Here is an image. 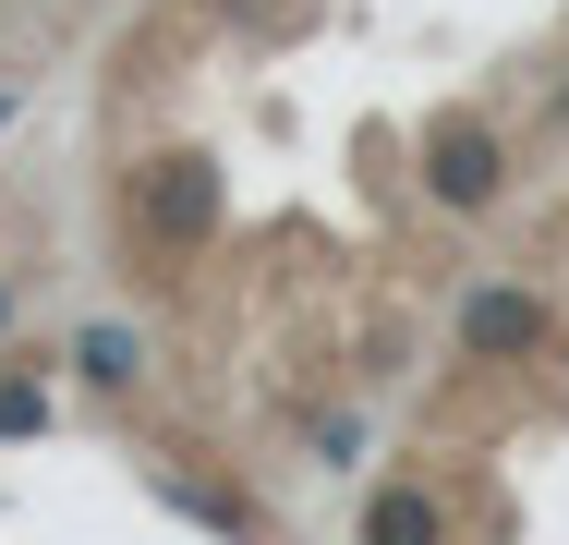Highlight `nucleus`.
<instances>
[{
    "label": "nucleus",
    "instance_id": "obj_1",
    "mask_svg": "<svg viewBox=\"0 0 569 545\" xmlns=\"http://www.w3.org/2000/svg\"><path fill=\"white\" fill-rule=\"evenodd\" d=\"M412 182H425V207H437V218H497V207H509V182H521L497 109H425V133H412Z\"/></svg>",
    "mask_w": 569,
    "mask_h": 545
},
{
    "label": "nucleus",
    "instance_id": "obj_2",
    "mask_svg": "<svg viewBox=\"0 0 569 545\" xmlns=\"http://www.w3.org/2000/svg\"><path fill=\"white\" fill-rule=\"evenodd\" d=\"M219 207H230V170L207 146H158V158H133V182H121V218H133L158 255H207Z\"/></svg>",
    "mask_w": 569,
    "mask_h": 545
},
{
    "label": "nucleus",
    "instance_id": "obj_3",
    "mask_svg": "<svg viewBox=\"0 0 569 545\" xmlns=\"http://www.w3.org/2000/svg\"><path fill=\"white\" fill-rule=\"evenodd\" d=\"M449 339H460V364H546V351H558V304H546L533 279H472Z\"/></svg>",
    "mask_w": 569,
    "mask_h": 545
},
{
    "label": "nucleus",
    "instance_id": "obj_4",
    "mask_svg": "<svg viewBox=\"0 0 569 545\" xmlns=\"http://www.w3.org/2000/svg\"><path fill=\"white\" fill-rule=\"evenodd\" d=\"M351 545H449V485H437V473H388V485L363 497V534Z\"/></svg>",
    "mask_w": 569,
    "mask_h": 545
},
{
    "label": "nucleus",
    "instance_id": "obj_5",
    "mask_svg": "<svg viewBox=\"0 0 569 545\" xmlns=\"http://www.w3.org/2000/svg\"><path fill=\"white\" fill-rule=\"evenodd\" d=\"M61 364H73V376H86L98 400H133L158 351H146V327H133V316H86L73 339H61Z\"/></svg>",
    "mask_w": 569,
    "mask_h": 545
},
{
    "label": "nucleus",
    "instance_id": "obj_6",
    "mask_svg": "<svg viewBox=\"0 0 569 545\" xmlns=\"http://www.w3.org/2000/svg\"><path fill=\"white\" fill-rule=\"evenodd\" d=\"M158 497H170L182 522H207L219 545H267V509H254L242 485H207V473H182V460H158Z\"/></svg>",
    "mask_w": 569,
    "mask_h": 545
},
{
    "label": "nucleus",
    "instance_id": "obj_7",
    "mask_svg": "<svg viewBox=\"0 0 569 545\" xmlns=\"http://www.w3.org/2000/svg\"><path fill=\"white\" fill-rule=\"evenodd\" d=\"M49 425H61V388H49V364H37V351H0V448H37Z\"/></svg>",
    "mask_w": 569,
    "mask_h": 545
},
{
    "label": "nucleus",
    "instance_id": "obj_8",
    "mask_svg": "<svg viewBox=\"0 0 569 545\" xmlns=\"http://www.w3.org/2000/svg\"><path fill=\"white\" fill-rule=\"evenodd\" d=\"M303 448H316V460H351V448H363V413H316Z\"/></svg>",
    "mask_w": 569,
    "mask_h": 545
},
{
    "label": "nucleus",
    "instance_id": "obj_9",
    "mask_svg": "<svg viewBox=\"0 0 569 545\" xmlns=\"http://www.w3.org/2000/svg\"><path fill=\"white\" fill-rule=\"evenodd\" d=\"M12 327H24V279L0 267V351H12Z\"/></svg>",
    "mask_w": 569,
    "mask_h": 545
},
{
    "label": "nucleus",
    "instance_id": "obj_10",
    "mask_svg": "<svg viewBox=\"0 0 569 545\" xmlns=\"http://www.w3.org/2000/svg\"><path fill=\"white\" fill-rule=\"evenodd\" d=\"M12 121H24V73H0V133H12Z\"/></svg>",
    "mask_w": 569,
    "mask_h": 545
},
{
    "label": "nucleus",
    "instance_id": "obj_11",
    "mask_svg": "<svg viewBox=\"0 0 569 545\" xmlns=\"http://www.w3.org/2000/svg\"><path fill=\"white\" fill-rule=\"evenodd\" d=\"M558 109H569V49H558Z\"/></svg>",
    "mask_w": 569,
    "mask_h": 545
}]
</instances>
